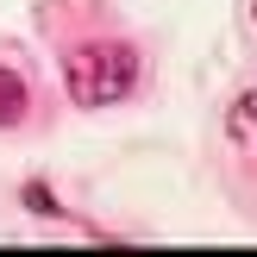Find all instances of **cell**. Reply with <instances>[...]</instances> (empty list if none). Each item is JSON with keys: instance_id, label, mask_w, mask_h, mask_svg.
Instances as JSON below:
<instances>
[{"instance_id": "3957f363", "label": "cell", "mask_w": 257, "mask_h": 257, "mask_svg": "<svg viewBox=\"0 0 257 257\" xmlns=\"http://www.w3.org/2000/svg\"><path fill=\"white\" fill-rule=\"evenodd\" d=\"M226 138H238V145L257 138V88H245V94L232 100V113H226Z\"/></svg>"}, {"instance_id": "7a4b0ae2", "label": "cell", "mask_w": 257, "mask_h": 257, "mask_svg": "<svg viewBox=\"0 0 257 257\" xmlns=\"http://www.w3.org/2000/svg\"><path fill=\"white\" fill-rule=\"evenodd\" d=\"M25 107H32V88H25L19 69H0V125H19Z\"/></svg>"}, {"instance_id": "6da1fadb", "label": "cell", "mask_w": 257, "mask_h": 257, "mask_svg": "<svg viewBox=\"0 0 257 257\" xmlns=\"http://www.w3.org/2000/svg\"><path fill=\"white\" fill-rule=\"evenodd\" d=\"M63 88H69L75 107H113L119 94L138 88V50L132 44H107V38L75 44L63 57Z\"/></svg>"}, {"instance_id": "277c9868", "label": "cell", "mask_w": 257, "mask_h": 257, "mask_svg": "<svg viewBox=\"0 0 257 257\" xmlns=\"http://www.w3.org/2000/svg\"><path fill=\"white\" fill-rule=\"evenodd\" d=\"M251 13H257V0H251Z\"/></svg>"}]
</instances>
